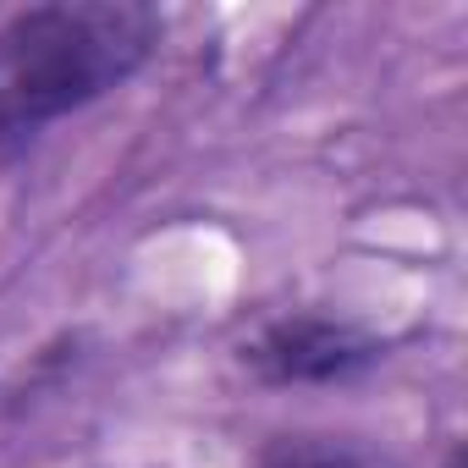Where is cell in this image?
<instances>
[{
	"mask_svg": "<svg viewBox=\"0 0 468 468\" xmlns=\"http://www.w3.org/2000/svg\"><path fill=\"white\" fill-rule=\"evenodd\" d=\"M446 468H463V457H457V452H452V463H446Z\"/></svg>",
	"mask_w": 468,
	"mask_h": 468,
	"instance_id": "obj_4",
	"label": "cell"
},
{
	"mask_svg": "<svg viewBox=\"0 0 468 468\" xmlns=\"http://www.w3.org/2000/svg\"><path fill=\"white\" fill-rule=\"evenodd\" d=\"M265 380H336V375H353L375 358V347L347 331V325H331V320H282L271 325L249 353H243Z\"/></svg>",
	"mask_w": 468,
	"mask_h": 468,
	"instance_id": "obj_2",
	"label": "cell"
},
{
	"mask_svg": "<svg viewBox=\"0 0 468 468\" xmlns=\"http://www.w3.org/2000/svg\"><path fill=\"white\" fill-rule=\"evenodd\" d=\"M154 39L160 17L127 0H67L12 17L0 28V160L45 122L133 78Z\"/></svg>",
	"mask_w": 468,
	"mask_h": 468,
	"instance_id": "obj_1",
	"label": "cell"
},
{
	"mask_svg": "<svg viewBox=\"0 0 468 468\" xmlns=\"http://www.w3.org/2000/svg\"><path fill=\"white\" fill-rule=\"evenodd\" d=\"M254 468H386L380 457L358 452V446H331V441H287L276 452H265Z\"/></svg>",
	"mask_w": 468,
	"mask_h": 468,
	"instance_id": "obj_3",
	"label": "cell"
}]
</instances>
